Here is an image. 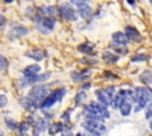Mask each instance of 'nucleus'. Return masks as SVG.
Listing matches in <instances>:
<instances>
[{"instance_id": "1", "label": "nucleus", "mask_w": 152, "mask_h": 136, "mask_svg": "<svg viewBox=\"0 0 152 136\" xmlns=\"http://www.w3.org/2000/svg\"><path fill=\"white\" fill-rule=\"evenodd\" d=\"M48 93H49V89L46 85H34L28 92V98L38 106L45 99Z\"/></svg>"}, {"instance_id": "2", "label": "nucleus", "mask_w": 152, "mask_h": 136, "mask_svg": "<svg viewBox=\"0 0 152 136\" xmlns=\"http://www.w3.org/2000/svg\"><path fill=\"white\" fill-rule=\"evenodd\" d=\"M114 92H115V88L114 86H109L107 89H97L95 91V95L100 102V104H102L103 106L110 105L113 97H114Z\"/></svg>"}, {"instance_id": "3", "label": "nucleus", "mask_w": 152, "mask_h": 136, "mask_svg": "<svg viewBox=\"0 0 152 136\" xmlns=\"http://www.w3.org/2000/svg\"><path fill=\"white\" fill-rule=\"evenodd\" d=\"M65 92H66V90H65L64 88H59V89L52 91L50 95H48V96L45 97V99L42 102L40 106H42V108H50V106L53 105L56 102H61V101L63 99Z\"/></svg>"}, {"instance_id": "4", "label": "nucleus", "mask_w": 152, "mask_h": 136, "mask_svg": "<svg viewBox=\"0 0 152 136\" xmlns=\"http://www.w3.org/2000/svg\"><path fill=\"white\" fill-rule=\"evenodd\" d=\"M82 127L88 131V134H90L93 136H100L106 131L104 124H102L101 122H97V121L87 119L82 123Z\"/></svg>"}, {"instance_id": "5", "label": "nucleus", "mask_w": 152, "mask_h": 136, "mask_svg": "<svg viewBox=\"0 0 152 136\" xmlns=\"http://www.w3.org/2000/svg\"><path fill=\"white\" fill-rule=\"evenodd\" d=\"M50 72H45L43 75H34V76H30V77H23L20 79V86L21 88H25V86H28L31 84H34V83H40V82H45L46 79L50 78Z\"/></svg>"}, {"instance_id": "6", "label": "nucleus", "mask_w": 152, "mask_h": 136, "mask_svg": "<svg viewBox=\"0 0 152 136\" xmlns=\"http://www.w3.org/2000/svg\"><path fill=\"white\" fill-rule=\"evenodd\" d=\"M58 13H59V15H61L63 19H65V20L75 21V20L77 19V13H76V11H75L69 4H66V2L62 4V5L58 7Z\"/></svg>"}, {"instance_id": "7", "label": "nucleus", "mask_w": 152, "mask_h": 136, "mask_svg": "<svg viewBox=\"0 0 152 136\" xmlns=\"http://www.w3.org/2000/svg\"><path fill=\"white\" fill-rule=\"evenodd\" d=\"M84 108H86V109H88V110H90V111H93V112H95V114H96L97 116H100L102 119L108 118V117L110 116V114H109V111L107 110V108H106V106H103V105H102V104H100V103L91 102L90 104L86 105Z\"/></svg>"}, {"instance_id": "8", "label": "nucleus", "mask_w": 152, "mask_h": 136, "mask_svg": "<svg viewBox=\"0 0 152 136\" xmlns=\"http://www.w3.org/2000/svg\"><path fill=\"white\" fill-rule=\"evenodd\" d=\"M125 35L127 38V40H131L133 43H140L142 40L140 33L138 32V30L135 27H132V26H127L125 28Z\"/></svg>"}, {"instance_id": "9", "label": "nucleus", "mask_w": 152, "mask_h": 136, "mask_svg": "<svg viewBox=\"0 0 152 136\" xmlns=\"http://www.w3.org/2000/svg\"><path fill=\"white\" fill-rule=\"evenodd\" d=\"M90 72H91L90 69H84V70H81V71H72L70 76H71V79L74 82L80 83V82H83L87 78H89L90 77Z\"/></svg>"}, {"instance_id": "10", "label": "nucleus", "mask_w": 152, "mask_h": 136, "mask_svg": "<svg viewBox=\"0 0 152 136\" xmlns=\"http://www.w3.org/2000/svg\"><path fill=\"white\" fill-rule=\"evenodd\" d=\"M25 54H26L28 58H32V59H34V60H37V61H40V60H43V59L46 57V53H45L43 50H40V48L28 50Z\"/></svg>"}, {"instance_id": "11", "label": "nucleus", "mask_w": 152, "mask_h": 136, "mask_svg": "<svg viewBox=\"0 0 152 136\" xmlns=\"http://www.w3.org/2000/svg\"><path fill=\"white\" fill-rule=\"evenodd\" d=\"M28 33V30L24 26H17V27H13L11 31H10V37L11 38H20L25 34Z\"/></svg>"}, {"instance_id": "12", "label": "nucleus", "mask_w": 152, "mask_h": 136, "mask_svg": "<svg viewBox=\"0 0 152 136\" xmlns=\"http://www.w3.org/2000/svg\"><path fill=\"white\" fill-rule=\"evenodd\" d=\"M112 39H113V44H118V45H126L127 44V38L125 35V33L122 32H115L112 34Z\"/></svg>"}, {"instance_id": "13", "label": "nucleus", "mask_w": 152, "mask_h": 136, "mask_svg": "<svg viewBox=\"0 0 152 136\" xmlns=\"http://www.w3.org/2000/svg\"><path fill=\"white\" fill-rule=\"evenodd\" d=\"M39 71H40V66L37 65V64H33V65H28L27 67H25L24 71H23V73H24L25 77H30V76L37 75Z\"/></svg>"}, {"instance_id": "14", "label": "nucleus", "mask_w": 152, "mask_h": 136, "mask_svg": "<svg viewBox=\"0 0 152 136\" xmlns=\"http://www.w3.org/2000/svg\"><path fill=\"white\" fill-rule=\"evenodd\" d=\"M77 12H78V14H80L83 19H87V18H89V17L91 15L93 9H91V7H90L88 4H86V5L81 6V7H78Z\"/></svg>"}, {"instance_id": "15", "label": "nucleus", "mask_w": 152, "mask_h": 136, "mask_svg": "<svg viewBox=\"0 0 152 136\" xmlns=\"http://www.w3.org/2000/svg\"><path fill=\"white\" fill-rule=\"evenodd\" d=\"M94 47H95L94 44H91V43H89V41H86V43H83V44H80L77 48H78L80 52L86 53V54H89V53H91V52L94 51Z\"/></svg>"}, {"instance_id": "16", "label": "nucleus", "mask_w": 152, "mask_h": 136, "mask_svg": "<svg viewBox=\"0 0 152 136\" xmlns=\"http://www.w3.org/2000/svg\"><path fill=\"white\" fill-rule=\"evenodd\" d=\"M139 79L145 84V85H150L152 84V71L150 70H145L140 73L139 76Z\"/></svg>"}, {"instance_id": "17", "label": "nucleus", "mask_w": 152, "mask_h": 136, "mask_svg": "<svg viewBox=\"0 0 152 136\" xmlns=\"http://www.w3.org/2000/svg\"><path fill=\"white\" fill-rule=\"evenodd\" d=\"M102 58H103V60H104L106 63H108V64H114V63H116V61L119 60L118 54H115V53H113V52H108V51L103 52Z\"/></svg>"}, {"instance_id": "18", "label": "nucleus", "mask_w": 152, "mask_h": 136, "mask_svg": "<svg viewBox=\"0 0 152 136\" xmlns=\"http://www.w3.org/2000/svg\"><path fill=\"white\" fill-rule=\"evenodd\" d=\"M20 103H21V106L25 108V109L28 110V111H33V110H36V108H37V105H36L28 97L21 98V99H20Z\"/></svg>"}, {"instance_id": "19", "label": "nucleus", "mask_w": 152, "mask_h": 136, "mask_svg": "<svg viewBox=\"0 0 152 136\" xmlns=\"http://www.w3.org/2000/svg\"><path fill=\"white\" fill-rule=\"evenodd\" d=\"M110 48H113L116 53L121 54V56H126L128 53V48L126 45H118V44H112L110 45Z\"/></svg>"}, {"instance_id": "20", "label": "nucleus", "mask_w": 152, "mask_h": 136, "mask_svg": "<svg viewBox=\"0 0 152 136\" xmlns=\"http://www.w3.org/2000/svg\"><path fill=\"white\" fill-rule=\"evenodd\" d=\"M119 109H120L122 116H128L131 114V110H132V104L128 103V102H124V104Z\"/></svg>"}, {"instance_id": "21", "label": "nucleus", "mask_w": 152, "mask_h": 136, "mask_svg": "<svg viewBox=\"0 0 152 136\" xmlns=\"http://www.w3.org/2000/svg\"><path fill=\"white\" fill-rule=\"evenodd\" d=\"M63 130V124L62 123H52L50 127H49V132L51 135L53 134H57V132H61Z\"/></svg>"}, {"instance_id": "22", "label": "nucleus", "mask_w": 152, "mask_h": 136, "mask_svg": "<svg viewBox=\"0 0 152 136\" xmlns=\"http://www.w3.org/2000/svg\"><path fill=\"white\" fill-rule=\"evenodd\" d=\"M148 59H150V56H148V54H142V53L135 54L134 57L131 58L132 61H146V60H148Z\"/></svg>"}, {"instance_id": "23", "label": "nucleus", "mask_w": 152, "mask_h": 136, "mask_svg": "<svg viewBox=\"0 0 152 136\" xmlns=\"http://www.w3.org/2000/svg\"><path fill=\"white\" fill-rule=\"evenodd\" d=\"M86 97H87V93H86V92H83V91L78 92V93L76 95V97H75V102H76V104H77V105L81 104V103L86 99Z\"/></svg>"}, {"instance_id": "24", "label": "nucleus", "mask_w": 152, "mask_h": 136, "mask_svg": "<svg viewBox=\"0 0 152 136\" xmlns=\"http://www.w3.org/2000/svg\"><path fill=\"white\" fill-rule=\"evenodd\" d=\"M7 65H8L7 59H6L5 57H1V56H0V71H1V70H4V69H6V67H7Z\"/></svg>"}, {"instance_id": "25", "label": "nucleus", "mask_w": 152, "mask_h": 136, "mask_svg": "<svg viewBox=\"0 0 152 136\" xmlns=\"http://www.w3.org/2000/svg\"><path fill=\"white\" fill-rule=\"evenodd\" d=\"M146 118H152V101L148 103L146 108Z\"/></svg>"}, {"instance_id": "26", "label": "nucleus", "mask_w": 152, "mask_h": 136, "mask_svg": "<svg viewBox=\"0 0 152 136\" xmlns=\"http://www.w3.org/2000/svg\"><path fill=\"white\" fill-rule=\"evenodd\" d=\"M81 61H82V63H84V64H87V65H94V64H96V63H97V60H96V59L90 60V59H88V57H86V58L81 59Z\"/></svg>"}, {"instance_id": "27", "label": "nucleus", "mask_w": 152, "mask_h": 136, "mask_svg": "<svg viewBox=\"0 0 152 136\" xmlns=\"http://www.w3.org/2000/svg\"><path fill=\"white\" fill-rule=\"evenodd\" d=\"M103 75H104V77L110 78V79H118V78H119L116 75H114V73H113V72H110V71H104V72H103Z\"/></svg>"}, {"instance_id": "28", "label": "nucleus", "mask_w": 152, "mask_h": 136, "mask_svg": "<svg viewBox=\"0 0 152 136\" xmlns=\"http://www.w3.org/2000/svg\"><path fill=\"white\" fill-rule=\"evenodd\" d=\"M7 104V97L5 95H0V108H4Z\"/></svg>"}, {"instance_id": "29", "label": "nucleus", "mask_w": 152, "mask_h": 136, "mask_svg": "<svg viewBox=\"0 0 152 136\" xmlns=\"http://www.w3.org/2000/svg\"><path fill=\"white\" fill-rule=\"evenodd\" d=\"M6 122H7L6 124H7V125H8L11 129H15V128L18 127V125H17V123H15L13 119H6Z\"/></svg>"}, {"instance_id": "30", "label": "nucleus", "mask_w": 152, "mask_h": 136, "mask_svg": "<svg viewBox=\"0 0 152 136\" xmlns=\"http://www.w3.org/2000/svg\"><path fill=\"white\" fill-rule=\"evenodd\" d=\"M71 4H72V5H75V6H77V7H81V6L86 5L87 2H86V1H78V0H72V1H71Z\"/></svg>"}, {"instance_id": "31", "label": "nucleus", "mask_w": 152, "mask_h": 136, "mask_svg": "<svg viewBox=\"0 0 152 136\" xmlns=\"http://www.w3.org/2000/svg\"><path fill=\"white\" fill-rule=\"evenodd\" d=\"M5 22H6V19H5V17H4L2 14H0V27H1V26H2Z\"/></svg>"}, {"instance_id": "32", "label": "nucleus", "mask_w": 152, "mask_h": 136, "mask_svg": "<svg viewBox=\"0 0 152 136\" xmlns=\"http://www.w3.org/2000/svg\"><path fill=\"white\" fill-rule=\"evenodd\" d=\"M90 85H91L90 83H86V84L82 86V90H87V89H89V88H90Z\"/></svg>"}, {"instance_id": "33", "label": "nucleus", "mask_w": 152, "mask_h": 136, "mask_svg": "<svg viewBox=\"0 0 152 136\" xmlns=\"http://www.w3.org/2000/svg\"><path fill=\"white\" fill-rule=\"evenodd\" d=\"M128 4H131V5H133V6L135 5V2H134V1H128Z\"/></svg>"}, {"instance_id": "34", "label": "nucleus", "mask_w": 152, "mask_h": 136, "mask_svg": "<svg viewBox=\"0 0 152 136\" xmlns=\"http://www.w3.org/2000/svg\"><path fill=\"white\" fill-rule=\"evenodd\" d=\"M150 128L152 129V121H151V123H150Z\"/></svg>"}, {"instance_id": "35", "label": "nucleus", "mask_w": 152, "mask_h": 136, "mask_svg": "<svg viewBox=\"0 0 152 136\" xmlns=\"http://www.w3.org/2000/svg\"><path fill=\"white\" fill-rule=\"evenodd\" d=\"M20 136H27L26 134H20Z\"/></svg>"}, {"instance_id": "36", "label": "nucleus", "mask_w": 152, "mask_h": 136, "mask_svg": "<svg viewBox=\"0 0 152 136\" xmlns=\"http://www.w3.org/2000/svg\"><path fill=\"white\" fill-rule=\"evenodd\" d=\"M0 136H4V135H2V132H0Z\"/></svg>"}]
</instances>
